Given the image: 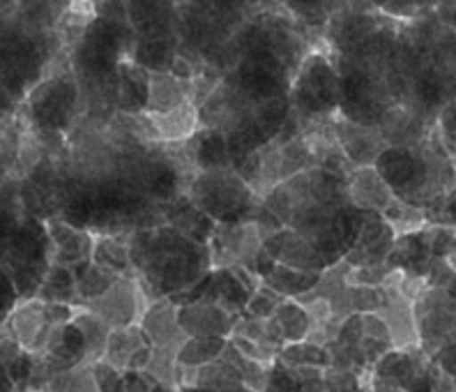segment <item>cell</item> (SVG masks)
<instances>
[{"mask_svg": "<svg viewBox=\"0 0 456 392\" xmlns=\"http://www.w3.org/2000/svg\"><path fill=\"white\" fill-rule=\"evenodd\" d=\"M194 196L199 210H206L217 219H235L247 208L249 190L235 174L215 168L196 180Z\"/></svg>", "mask_w": 456, "mask_h": 392, "instance_id": "5", "label": "cell"}, {"mask_svg": "<svg viewBox=\"0 0 456 392\" xmlns=\"http://www.w3.org/2000/svg\"><path fill=\"white\" fill-rule=\"evenodd\" d=\"M277 3L309 23H318L328 17L330 0H277Z\"/></svg>", "mask_w": 456, "mask_h": 392, "instance_id": "13", "label": "cell"}, {"mask_svg": "<svg viewBox=\"0 0 456 392\" xmlns=\"http://www.w3.org/2000/svg\"><path fill=\"white\" fill-rule=\"evenodd\" d=\"M78 104V84L74 74H53L30 88L28 113L42 135H58L69 127Z\"/></svg>", "mask_w": 456, "mask_h": 392, "instance_id": "4", "label": "cell"}, {"mask_svg": "<svg viewBox=\"0 0 456 392\" xmlns=\"http://www.w3.org/2000/svg\"><path fill=\"white\" fill-rule=\"evenodd\" d=\"M438 123H440V132L445 135L447 141V152H454V102H447L445 107L440 109Z\"/></svg>", "mask_w": 456, "mask_h": 392, "instance_id": "16", "label": "cell"}, {"mask_svg": "<svg viewBox=\"0 0 456 392\" xmlns=\"http://www.w3.org/2000/svg\"><path fill=\"white\" fill-rule=\"evenodd\" d=\"M88 3L93 7V17L116 23H129L127 0H88Z\"/></svg>", "mask_w": 456, "mask_h": 392, "instance_id": "14", "label": "cell"}, {"mask_svg": "<svg viewBox=\"0 0 456 392\" xmlns=\"http://www.w3.org/2000/svg\"><path fill=\"white\" fill-rule=\"evenodd\" d=\"M224 339L219 337H191V342L180 351V360L190 364H203L222 355Z\"/></svg>", "mask_w": 456, "mask_h": 392, "instance_id": "12", "label": "cell"}, {"mask_svg": "<svg viewBox=\"0 0 456 392\" xmlns=\"http://www.w3.org/2000/svg\"><path fill=\"white\" fill-rule=\"evenodd\" d=\"M436 19H438V26L447 30L454 29V0H438L436 3Z\"/></svg>", "mask_w": 456, "mask_h": 392, "instance_id": "17", "label": "cell"}, {"mask_svg": "<svg viewBox=\"0 0 456 392\" xmlns=\"http://www.w3.org/2000/svg\"><path fill=\"white\" fill-rule=\"evenodd\" d=\"M175 56H178V39L175 30H168V33L136 35L127 61L139 65L148 74H168Z\"/></svg>", "mask_w": 456, "mask_h": 392, "instance_id": "6", "label": "cell"}, {"mask_svg": "<svg viewBox=\"0 0 456 392\" xmlns=\"http://www.w3.org/2000/svg\"><path fill=\"white\" fill-rule=\"evenodd\" d=\"M290 109L302 116H325L339 107V69L323 51L306 53L290 78Z\"/></svg>", "mask_w": 456, "mask_h": 392, "instance_id": "3", "label": "cell"}, {"mask_svg": "<svg viewBox=\"0 0 456 392\" xmlns=\"http://www.w3.org/2000/svg\"><path fill=\"white\" fill-rule=\"evenodd\" d=\"M136 33L129 23L106 21L93 17L86 26L84 35L72 46V65L78 77L102 81L116 77V68L127 61Z\"/></svg>", "mask_w": 456, "mask_h": 392, "instance_id": "2", "label": "cell"}, {"mask_svg": "<svg viewBox=\"0 0 456 392\" xmlns=\"http://www.w3.org/2000/svg\"><path fill=\"white\" fill-rule=\"evenodd\" d=\"M431 3H438V0H418L419 10H424V7H428V5H431Z\"/></svg>", "mask_w": 456, "mask_h": 392, "instance_id": "18", "label": "cell"}, {"mask_svg": "<svg viewBox=\"0 0 456 392\" xmlns=\"http://www.w3.org/2000/svg\"><path fill=\"white\" fill-rule=\"evenodd\" d=\"M190 95L191 84H187V81H180V78L171 77V74H151L145 111L151 113V116L173 111V109H178L184 102H190Z\"/></svg>", "mask_w": 456, "mask_h": 392, "instance_id": "8", "label": "cell"}, {"mask_svg": "<svg viewBox=\"0 0 456 392\" xmlns=\"http://www.w3.org/2000/svg\"><path fill=\"white\" fill-rule=\"evenodd\" d=\"M143 254H134L136 265L148 274V282L157 284L162 291L180 289L200 274V265L206 264V257H200V245L184 241L180 233L173 231H151L143 233Z\"/></svg>", "mask_w": 456, "mask_h": 392, "instance_id": "1", "label": "cell"}, {"mask_svg": "<svg viewBox=\"0 0 456 392\" xmlns=\"http://www.w3.org/2000/svg\"><path fill=\"white\" fill-rule=\"evenodd\" d=\"M380 12L387 14V17L412 19V17H418L422 10H419L418 0H387V3L380 7Z\"/></svg>", "mask_w": 456, "mask_h": 392, "instance_id": "15", "label": "cell"}, {"mask_svg": "<svg viewBox=\"0 0 456 392\" xmlns=\"http://www.w3.org/2000/svg\"><path fill=\"white\" fill-rule=\"evenodd\" d=\"M155 120L157 132L167 139H180L194 132L196 123H199V111L191 102H184L178 109L173 111L159 113V116H151Z\"/></svg>", "mask_w": 456, "mask_h": 392, "instance_id": "10", "label": "cell"}, {"mask_svg": "<svg viewBox=\"0 0 456 392\" xmlns=\"http://www.w3.org/2000/svg\"><path fill=\"white\" fill-rule=\"evenodd\" d=\"M178 325L191 337H224L231 331V321L215 305H194L180 309Z\"/></svg>", "mask_w": 456, "mask_h": 392, "instance_id": "9", "label": "cell"}, {"mask_svg": "<svg viewBox=\"0 0 456 392\" xmlns=\"http://www.w3.org/2000/svg\"><path fill=\"white\" fill-rule=\"evenodd\" d=\"M196 157L199 164L206 171H215V168L224 167L226 162L228 151H226V139L219 129H203L199 135V146H196Z\"/></svg>", "mask_w": 456, "mask_h": 392, "instance_id": "11", "label": "cell"}, {"mask_svg": "<svg viewBox=\"0 0 456 392\" xmlns=\"http://www.w3.org/2000/svg\"><path fill=\"white\" fill-rule=\"evenodd\" d=\"M148 86H151V74L141 69L139 65L123 61L116 68V97L123 111H145V104H148Z\"/></svg>", "mask_w": 456, "mask_h": 392, "instance_id": "7", "label": "cell"}]
</instances>
